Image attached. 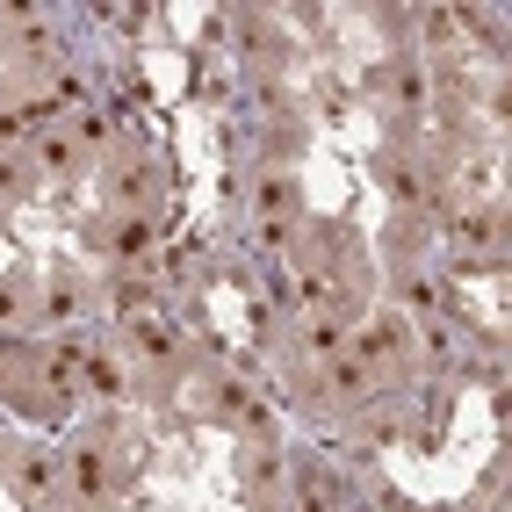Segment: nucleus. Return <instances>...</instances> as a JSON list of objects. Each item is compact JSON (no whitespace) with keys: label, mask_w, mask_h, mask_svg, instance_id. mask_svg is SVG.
<instances>
[{"label":"nucleus","mask_w":512,"mask_h":512,"mask_svg":"<svg viewBox=\"0 0 512 512\" xmlns=\"http://www.w3.org/2000/svg\"><path fill=\"white\" fill-rule=\"evenodd\" d=\"M8 484H15L22 505H58V491H65V455H58V448H22L15 469H8Z\"/></svg>","instance_id":"1"},{"label":"nucleus","mask_w":512,"mask_h":512,"mask_svg":"<svg viewBox=\"0 0 512 512\" xmlns=\"http://www.w3.org/2000/svg\"><path fill=\"white\" fill-rule=\"evenodd\" d=\"M347 339H354L347 354H354L361 368H375V375H383L390 361H404V354H412V325H404L397 311H383V318H368V325H361V332H347Z\"/></svg>","instance_id":"2"},{"label":"nucleus","mask_w":512,"mask_h":512,"mask_svg":"<svg viewBox=\"0 0 512 512\" xmlns=\"http://www.w3.org/2000/svg\"><path fill=\"white\" fill-rule=\"evenodd\" d=\"M325 390H332L339 412H368V404H375V368H361L354 354H339V361L325 368Z\"/></svg>","instance_id":"3"},{"label":"nucleus","mask_w":512,"mask_h":512,"mask_svg":"<svg viewBox=\"0 0 512 512\" xmlns=\"http://www.w3.org/2000/svg\"><path fill=\"white\" fill-rule=\"evenodd\" d=\"M65 484H73L87 505H101V498H109V448H94V440L73 448V455H65Z\"/></svg>","instance_id":"4"},{"label":"nucleus","mask_w":512,"mask_h":512,"mask_svg":"<svg viewBox=\"0 0 512 512\" xmlns=\"http://www.w3.org/2000/svg\"><path fill=\"white\" fill-rule=\"evenodd\" d=\"M145 195H152V166H109V210L145 217Z\"/></svg>","instance_id":"5"},{"label":"nucleus","mask_w":512,"mask_h":512,"mask_svg":"<svg viewBox=\"0 0 512 512\" xmlns=\"http://www.w3.org/2000/svg\"><path fill=\"white\" fill-rule=\"evenodd\" d=\"M296 210V181L282 174V166H267V174H260V224H282Z\"/></svg>","instance_id":"6"},{"label":"nucleus","mask_w":512,"mask_h":512,"mask_svg":"<svg viewBox=\"0 0 512 512\" xmlns=\"http://www.w3.org/2000/svg\"><path fill=\"white\" fill-rule=\"evenodd\" d=\"M303 354H311V361H339V354H347V318H311V325H303Z\"/></svg>","instance_id":"7"},{"label":"nucleus","mask_w":512,"mask_h":512,"mask_svg":"<svg viewBox=\"0 0 512 512\" xmlns=\"http://www.w3.org/2000/svg\"><path fill=\"white\" fill-rule=\"evenodd\" d=\"M101 246H109L116 260H138V253L152 246V224H145V217H116L109 231H101Z\"/></svg>","instance_id":"8"},{"label":"nucleus","mask_w":512,"mask_h":512,"mask_svg":"<svg viewBox=\"0 0 512 512\" xmlns=\"http://www.w3.org/2000/svg\"><path fill=\"white\" fill-rule=\"evenodd\" d=\"M15 51H22V58H37V65H51V58H58L65 44H58V29H51V22L22 15V29H15Z\"/></svg>","instance_id":"9"},{"label":"nucleus","mask_w":512,"mask_h":512,"mask_svg":"<svg viewBox=\"0 0 512 512\" xmlns=\"http://www.w3.org/2000/svg\"><path fill=\"white\" fill-rule=\"evenodd\" d=\"M80 311H87V296H80V282H73V275H58V282L44 289V318H51V325H73Z\"/></svg>","instance_id":"10"},{"label":"nucleus","mask_w":512,"mask_h":512,"mask_svg":"<svg viewBox=\"0 0 512 512\" xmlns=\"http://www.w3.org/2000/svg\"><path fill=\"white\" fill-rule=\"evenodd\" d=\"M37 174H58V181H65V174H80V145L51 130V138L37 145Z\"/></svg>","instance_id":"11"},{"label":"nucleus","mask_w":512,"mask_h":512,"mask_svg":"<svg viewBox=\"0 0 512 512\" xmlns=\"http://www.w3.org/2000/svg\"><path fill=\"white\" fill-rule=\"evenodd\" d=\"M29 325V282H0V332Z\"/></svg>","instance_id":"12"},{"label":"nucleus","mask_w":512,"mask_h":512,"mask_svg":"<svg viewBox=\"0 0 512 512\" xmlns=\"http://www.w3.org/2000/svg\"><path fill=\"white\" fill-rule=\"evenodd\" d=\"M29 188H37V174H29V159H0V202H22Z\"/></svg>","instance_id":"13"},{"label":"nucleus","mask_w":512,"mask_h":512,"mask_svg":"<svg viewBox=\"0 0 512 512\" xmlns=\"http://www.w3.org/2000/svg\"><path fill=\"white\" fill-rule=\"evenodd\" d=\"M455 246H498V217H455Z\"/></svg>","instance_id":"14"},{"label":"nucleus","mask_w":512,"mask_h":512,"mask_svg":"<svg viewBox=\"0 0 512 512\" xmlns=\"http://www.w3.org/2000/svg\"><path fill=\"white\" fill-rule=\"evenodd\" d=\"M138 354H145V361H174V332L145 318V325H138Z\"/></svg>","instance_id":"15"},{"label":"nucleus","mask_w":512,"mask_h":512,"mask_svg":"<svg viewBox=\"0 0 512 512\" xmlns=\"http://www.w3.org/2000/svg\"><path fill=\"white\" fill-rule=\"evenodd\" d=\"M80 145H109V116H94V109H80Z\"/></svg>","instance_id":"16"},{"label":"nucleus","mask_w":512,"mask_h":512,"mask_svg":"<svg viewBox=\"0 0 512 512\" xmlns=\"http://www.w3.org/2000/svg\"><path fill=\"white\" fill-rule=\"evenodd\" d=\"M390 188H397V195H404V202H426V181H419V174H412V166H397V174H390Z\"/></svg>","instance_id":"17"}]
</instances>
